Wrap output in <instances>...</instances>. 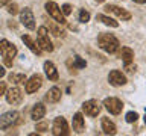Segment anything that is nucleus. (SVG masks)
I'll use <instances>...</instances> for the list:
<instances>
[{"label": "nucleus", "mask_w": 146, "mask_h": 136, "mask_svg": "<svg viewBox=\"0 0 146 136\" xmlns=\"http://www.w3.org/2000/svg\"><path fill=\"white\" fill-rule=\"evenodd\" d=\"M132 2H135V3H139V5H143V3H146V0H132Z\"/></svg>", "instance_id": "nucleus-34"}, {"label": "nucleus", "mask_w": 146, "mask_h": 136, "mask_svg": "<svg viewBox=\"0 0 146 136\" xmlns=\"http://www.w3.org/2000/svg\"><path fill=\"white\" fill-rule=\"evenodd\" d=\"M44 8H46V11H47V14H49V15L52 17L56 23H59V24H66V23H67L66 15L62 14V11L59 9V6H58L55 2H47Z\"/></svg>", "instance_id": "nucleus-5"}, {"label": "nucleus", "mask_w": 146, "mask_h": 136, "mask_svg": "<svg viewBox=\"0 0 146 136\" xmlns=\"http://www.w3.org/2000/svg\"><path fill=\"white\" fill-rule=\"evenodd\" d=\"M119 58L122 59L123 65L132 63V61H134V52H132L129 47H122L120 52H119Z\"/></svg>", "instance_id": "nucleus-15"}, {"label": "nucleus", "mask_w": 146, "mask_h": 136, "mask_svg": "<svg viewBox=\"0 0 146 136\" xmlns=\"http://www.w3.org/2000/svg\"><path fill=\"white\" fill-rule=\"evenodd\" d=\"M98 45L107 53H116L120 48V42L113 33H100L98 36Z\"/></svg>", "instance_id": "nucleus-1"}, {"label": "nucleus", "mask_w": 146, "mask_h": 136, "mask_svg": "<svg viewBox=\"0 0 146 136\" xmlns=\"http://www.w3.org/2000/svg\"><path fill=\"white\" fill-rule=\"evenodd\" d=\"M8 12L11 14V15H15V14L18 12V6L15 3H9L8 5Z\"/></svg>", "instance_id": "nucleus-28"}, {"label": "nucleus", "mask_w": 146, "mask_h": 136, "mask_svg": "<svg viewBox=\"0 0 146 136\" xmlns=\"http://www.w3.org/2000/svg\"><path fill=\"white\" fill-rule=\"evenodd\" d=\"M125 70L128 73H132V71H135V65H132V63H128V65H125Z\"/></svg>", "instance_id": "nucleus-31"}, {"label": "nucleus", "mask_w": 146, "mask_h": 136, "mask_svg": "<svg viewBox=\"0 0 146 136\" xmlns=\"http://www.w3.org/2000/svg\"><path fill=\"white\" fill-rule=\"evenodd\" d=\"M137 118H139V113L131 110V112H128V113H126L125 120H126V122H135V121H137Z\"/></svg>", "instance_id": "nucleus-24"}, {"label": "nucleus", "mask_w": 146, "mask_h": 136, "mask_svg": "<svg viewBox=\"0 0 146 136\" xmlns=\"http://www.w3.org/2000/svg\"><path fill=\"white\" fill-rule=\"evenodd\" d=\"M21 39H23V42H25V44L27 45V47H29V50H31L32 53H35L36 56H40L43 50L40 48V45H36V44L34 42V41H32V38H31L29 35H23V36H21Z\"/></svg>", "instance_id": "nucleus-20"}, {"label": "nucleus", "mask_w": 146, "mask_h": 136, "mask_svg": "<svg viewBox=\"0 0 146 136\" xmlns=\"http://www.w3.org/2000/svg\"><path fill=\"white\" fill-rule=\"evenodd\" d=\"M21 100H23V94L20 88H17V86H14L6 92V101L9 104H20Z\"/></svg>", "instance_id": "nucleus-13"}, {"label": "nucleus", "mask_w": 146, "mask_h": 136, "mask_svg": "<svg viewBox=\"0 0 146 136\" xmlns=\"http://www.w3.org/2000/svg\"><path fill=\"white\" fill-rule=\"evenodd\" d=\"M85 129V122H84V116H82L81 112H76L75 116H73V130L76 133H82Z\"/></svg>", "instance_id": "nucleus-17"}, {"label": "nucleus", "mask_w": 146, "mask_h": 136, "mask_svg": "<svg viewBox=\"0 0 146 136\" xmlns=\"http://www.w3.org/2000/svg\"><path fill=\"white\" fill-rule=\"evenodd\" d=\"M46 100H47L49 103H58L59 100H61V89H59L58 86L50 88L47 91V94H46Z\"/></svg>", "instance_id": "nucleus-18"}, {"label": "nucleus", "mask_w": 146, "mask_h": 136, "mask_svg": "<svg viewBox=\"0 0 146 136\" xmlns=\"http://www.w3.org/2000/svg\"><path fill=\"white\" fill-rule=\"evenodd\" d=\"M44 115H46V106L43 103H36L31 110V118L34 121H40L44 118Z\"/></svg>", "instance_id": "nucleus-14"}, {"label": "nucleus", "mask_w": 146, "mask_h": 136, "mask_svg": "<svg viewBox=\"0 0 146 136\" xmlns=\"http://www.w3.org/2000/svg\"><path fill=\"white\" fill-rule=\"evenodd\" d=\"M61 11H62V14H64V15H70V14H72V6H70V5H62V8H61Z\"/></svg>", "instance_id": "nucleus-29"}, {"label": "nucleus", "mask_w": 146, "mask_h": 136, "mask_svg": "<svg viewBox=\"0 0 146 136\" xmlns=\"http://www.w3.org/2000/svg\"><path fill=\"white\" fill-rule=\"evenodd\" d=\"M5 92H6V83H5V82H0V97H2Z\"/></svg>", "instance_id": "nucleus-30"}, {"label": "nucleus", "mask_w": 146, "mask_h": 136, "mask_svg": "<svg viewBox=\"0 0 146 136\" xmlns=\"http://www.w3.org/2000/svg\"><path fill=\"white\" fill-rule=\"evenodd\" d=\"M52 133L55 136H67V135H70V129H68V124H67L66 118H62V116L55 118L53 126H52Z\"/></svg>", "instance_id": "nucleus-6"}, {"label": "nucleus", "mask_w": 146, "mask_h": 136, "mask_svg": "<svg viewBox=\"0 0 146 136\" xmlns=\"http://www.w3.org/2000/svg\"><path fill=\"white\" fill-rule=\"evenodd\" d=\"M47 129H49V124H47V122H38V124H36V127H35V130L38 131V133H46V131H47Z\"/></svg>", "instance_id": "nucleus-25"}, {"label": "nucleus", "mask_w": 146, "mask_h": 136, "mask_svg": "<svg viewBox=\"0 0 146 136\" xmlns=\"http://www.w3.org/2000/svg\"><path fill=\"white\" fill-rule=\"evenodd\" d=\"M20 21H21V24L27 27L29 30H34L35 29V18H34V14H32V11L29 8H25V9H21V12H20Z\"/></svg>", "instance_id": "nucleus-9"}, {"label": "nucleus", "mask_w": 146, "mask_h": 136, "mask_svg": "<svg viewBox=\"0 0 146 136\" xmlns=\"http://www.w3.org/2000/svg\"><path fill=\"white\" fill-rule=\"evenodd\" d=\"M0 54L5 59V65L11 67L12 65V59L17 54V47L14 44H11L8 39H0Z\"/></svg>", "instance_id": "nucleus-2"}, {"label": "nucleus", "mask_w": 146, "mask_h": 136, "mask_svg": "<svg viewBox=\"0 0 146 136\" xmlns=\"http://www.w3.org/2000/svg\"><path fill=\"white\" fill-rule=\"evenodd\" d=\"M104 9H105L108 14H114L117 18H120V20H123V21L131 20V12H128L126 9H123V8H120V6H116V5H107Z\"/></svg>", "instance_id": "nucleus-8"}, {"label": "nucleus", "mask_w": 146, "mask_h": 136, "mask_svg": "<svg viewBox=\"0 0 146 136\" xmlns=\"http://www.w3.org/2000/svg\"><path fill=\"white\" fill-rule=\"evenodd\" d=\"M102 130H104L105 135H116L117 127L110 118L105 116V118H102Z\"/></svg>", "instance_id": "nucleus-19"}, {"label": "nucleus", "mask_w": 146, "mask_h": 136, "mask_svg": "<svg viewBox=\"0 0 146 136\" xmlns=\"http://www.w3.org/2000/svg\"><path fill=\"white\" fill-rule=\"evenodd\" d=\"M96 2H98V3H102V2H105V0H96Z\"/></svg>", "instance_id": "nucleus-35"}, {"label": "nucleus", "mask_w": 146, "mask_h": 136, "mask_svg": "<svg viewBox=\"0 0 146 136\" xmlns=\"http://www.w3.org/2000/svg\"><path fill=\"white\" fill-rule=\"evenodd\" d=\"M18 122H20V113L15 110L6 112L0 116V130H6L9 127L18 124Z\"/></svg>", "instance_id": "nucleus-3"}, {"label": "nucleus", "mask_w": 146, "mask_h": 136, "mask_svg": "<svg viewBox=\"0 0 146 136\" xmlns=\"http://www.w3.org/2000/svg\"><path fill=\"white\" fill-rule=\"evenodd\" d=\"M11 3V0H0V8L2 6H6V5Z\"/></svg>", "instance_id": "nucleus-32"}, {"label": "nucleus", "mask_w": 146, "mask_h": 136, "mask_svg": "<svg viewBox=\"0 0 146 136\" xmlns=\"http://www.w3.org/2000/svg\"><path fill=\"white\" fill-rule=\"evenodd\" d=\"M27 79H26V76L25 74H15V73H12V74H9V82L11 83H25Z\"/></svg>", "instance_id": "nucleus-22"}, {"label": "nucleus", "mask_w": 146, "mask_h": 136, "mask_svg": "<svg viewBox=\"0 0 146 136\" xmlns=\"http://www.w3.org/2000/svg\"><path fill=\"white\" fill-rule=\"evenodd\" d=\"M49 29L53 32V35H55V36H62V35H64V32H62V30H59L56 26H53V24H52V23H49Z\"/></svg>", "instance_id": "nucleus-27"}, {"label": "nucleus", "mask_w": 146, "mask_h": 136, "mask_svg": "<svg viewBox=\"0 0 146 136\" xmlns=\"http://www.w3.org/2000/svg\"><path fill=\"white\" fill-rule=\"evenodd\" d=\"M104 106H105V109H107L110 113L119 115V113L122 112V109H123V103L117 97H108V98L104 100Z\"/></svg>", "instance_id": "nucleus-7"}, {"label": "nucleus", "mask_w": 146, "mask_h": 136, "mask_svg": "<svg viewBox=\"0 0 146 136\" xmlns=\"http://www.w3.org/2000/svg\"><path fill=\"white\" fill-rule=\"evenodd\" d=\"M98 18L99 21H102L105 26H110V27H117L119 26V23L116 20H113L111 17H108V15H105V14H98Z\"/></svg>", "instance_id": "nucleus-21"}, {"label": "nucleus", "mask_w": 146, "mask_h": 136, "mask_svg": "<svg viewBox=\"0 0 146 136\" xmlns=\"http://www.w3.org/2000/svg\"><path fill=\"white\" fill-rule=\"evenodd\" d=\"M100 104L98 100H88V101H85L82 104V112L85 113V115L88 116H98L99 112H100Z\"/></svg>", "instance_id": "nucleus-10"}, {"label": "nucleus", "mask_w": 146, "mask_h": 136, "mask_svg": "<svg viewBox=\"0 0 146 136\" xmlns=\"http://www.w3.org/2000/svg\"><path fill=\"white\" fill-rule=\"evenodd\" d=\"M5 73H6V71H5V68H3V67H0V77H3V76H5Z\"/></svg>", "instance_id": "nucleus-33"}, {"label": "nucleus", "mask_w": 146, "mask_h": 136, "mask_svg": "<svg viewBox=\"0 0 146 136\" xmlns=\"http://www.w3.org/2000/svg\"><path fill=\"white\" fill-rule=\"evenodd\" d=\"M44 73H46V76H47V79L49 80H52V82H56L58 80V71H56V67L53 65L52 62H44Z\"/></svg>", "instance_id": "nucleus-16"}, {"label": "nucleus", "mask_w": 146, "mask_h": 136, "mask_svg": "<svg viewBox=\"0 0 146 136\" xmlns=\"http://www.w3.org/2000/svg\"><path fill=\"white\" fill-rule=\"evenodd\" d=\"M145 124H146V112H145Z\"/></svg>", "instance_id": "nucleus-36"}, {"label": "nucleus", "mask_w": 146, "mask_h": 136, "mask_svg": "<svg viewBox=\"0 0 146 136\" xmlns=\"http://www.w3.org/2000/svg\"><path fill=\"white\" fill-rule=\"evenodd\" d=\"M41 85H43V77L40 74H34L29 80H26V92L27 94L36 92L41 88Z\"/></svg>", "instance_id": "nucleus-11"}, {"label": "nucleus", "mask_w": 146, "mask_h": 136, "mask_svg": "<svg viewBox=\"0 0 146 136\" xmlns=\"http://www.w3.org/2000/svg\"><path fill=\"white\" fill-rule=\"evenodd\" d=\"M36 42H38L40 48L44 50V52H52L53 50V45H52V41L49 38V32L44 26H41L38 29V33H36Z\"/></svg>", "instance_id": "nucleus-4"}, {"label": "nucleus", "mask_w": 146, "mask_h": 136, "mask_svg": "<svg viewBox=\"0 0 146 136\" xmlns=\"http://www.w3.org/2000/svg\"><path fill=\"white\" fill-rule=\"evenodd\" d=\"M73 63H75V68H85L87 67V62L82 59L81 56H75V59H73Z\"/></svg>", "instance_id": "nucleus-23"}, {"label": "nucleus", "mask_w": 146, "mask_h": 136, "mask_svg": "<svg viewBox=\"0 0 146 136\" xmlns=\"http://www.w3.org/2000/svg\"><path fill=\"white\" fill-rule=\"evenodd\" d=\"M79 21H81V23L90 21V14L87 12L85 9H81V12H79Z\"/></svg>", "instance_id": "nucleus-26"}, {"label": "nucleus", "mask_w": 146, "mask_h": 136, "mask_svg": "<svg viewBox=\"0 0 146 136\" xmlns=\"http://www.w3.org/2000/svg\"><path fill=\"white\" fill-rule=\"evenodd\" d=\"M108 82H110V85H113V86H123L126 83V76L119 70H113V71H110V74H108Z\"/></svg>", "instance_id": "nucleus-12"}]
</instances>
